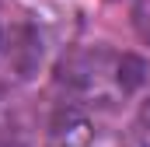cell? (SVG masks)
Listing matches in <instances>:
<instances>
[{"mask_svg": "<svg viewBox=\"0 0 150 147\" xmlns=\"http://www.w3.org/2000/svg\"><path fill=\"white\" fill-rule=\"evenodd\" d=\"M45 140H49V147H94L98 144V123L84 105L63 102L49 116Z\"/></svg>", "mask_w": 150, "mask_h": 147, "instance_id": "7a4b0ae2", "label": "cell"}, {"mask_svg": "<svg viewBox=\"0 0 150 147\" xmlns=\"http://www.w3.org/2000/svg\"><path fill=\"white\" fill-rule=\"evenodd\" d=\"M140 119H143V130L150 133V95H147V102H143V116Z\"/></svg>", "mask_w": 150, "mask_h": 147, "instance_id": "5b68a950", "label": "cell"}, {"mask_svg": "<svg viewBox=\"0 0 150 147\" xmlns=\"http://www.w3.org/2000/svg\"><path fill=\"white\" fill-rule=\"evenodd\" d=\"M0 147H28L25 119L18 116L14 105H7V102H0Z\"/></svg>", "mask_w": 150, "mask_h": 147, "instance_id": "3957f363", "label": "cell"}, {"mask_svg": "<svg viewBox=\"0 0 150 147\" xmlns=\"http://www.w3.org/2000/svg\"><path fill=\"white\" fill-rule=\"evenodd\" d=\"M56 81L70 98H77V105L80 102L115 105L143 88L147 67H143V60L108 49V46H80L63 56Z\"/></svg>", "mask_w": 150, "mask_h": 147, "instance_id": "6da1fadb", "label": "cell"}, {"mask_svg": "<svg viewBox=\"0 0 150 147\" xmlns=\"http://www.w3.org/2000/svg\"><path fill=\"white\" fill-rule=\"evenodd\" d=\"M133 28L150 46V0H133Z\"/></svg>", "mask_w": 150, "mask_h": 147, "instance_id": "277c9868", "label": "cell"}]
</instances>
